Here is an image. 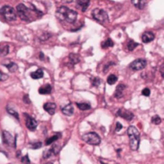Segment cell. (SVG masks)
<instances>
[{
  "label": "cell",
  "mask_w": 164,
  "mask_h": 164,
  "mask_svg": "<svg viewBox=\"0 0 164 164\" xmlns=\"http://www.w3.org/2000/svg\"><path fill=\"white\" fill-rule=\"evenodd\" d=\"M38 13L41 14L36 8L32 7L30 9L26 7L24 4H19L18 5V7H16V15H18L21 20L26 21V22H29L35 19V15H38Z\"/></svg>",
  "instance_id": "1"
},
{
  "label": "cell",
  "mask_w": 164,
  "mask_h": 164,
  "mask_svg": "<svg viewBox=\"0 0 164 164\" xmlns=\"http://www.w3.org/2000/svg\"><path fill=\"white\" fill-rule=\"evenodd\" d=\"M56 15L60 20L65 21L67 23H74L78 18V14L76 11L65 6L59 7L57 12H56Z\"/></svg>",
  "instance_id": "2"
},
{
  "label": "cell",
  "mask_w": 164,
  "mask_h": 164,
  "mask_svg": "<svg viewBox=\"0 0 164 164\" xmlns=\"http://www.w3.org/2000/svg\"><path fill=\"white\" fill-rule=\"evenodd\" d=\"M128 136L130 139V147L133 151H136L139 148L140 144V133L138 130L134 126H130L128 128Z\"/></svg>",
  "instance_id": "3"
},
{
  "label": "cell",
  "mask_w": 164,
  "mask_h": 164,
  "mask_svg": "<svg viewBox=\"0 0 164 164\" xmlns=\"http://www.w3.org/2000/svg\"><path fill=\"white\" fill-rule=\"evenodd\" d=\"M0 15L5 21L13 22L16 19V12L15 10L9 6V5H5L1 9H0Z\"/></svg>",
  "instance_id": "4"
},
{
  "label": "cell",
  "mask_w": 164,
  "mask_h": 164,
  "mask_svg": "<svg viewBox=\"0 0 164 164\" xmlns=\"http://www.w3.org/2000/svg\"><path fill=\"white\" fill-rule=\"evenodd\" d=\"M91 15L93 19L100 22V23H107L109 22V15H107V13L103 9L100 8L94 9L91 12Z\"/></svg>",
  "instance_id": "5"
},
{
  "label": "cell",
  "mask_w": 164,
  "mask_h": 164,
  "mask_svg": "<svg viewBox=\"0 0 164 164\" xmlns=\"http://www.w3.org/2000/svg\"><path fill=\"white\" fill-rule=\"evenodd\" d=\"M82 138H83V140L84 141V142L89 144V145L96 146V145H99L101 143V137L94 132L84 133L82 136Z\"/></svg>",
  "instance_id": "6"
},
{
  "label": "cell",
  "mask_w": 164,
  "mask_h": 164,
  "mask_svg": "<svg viewBox=\"0 0 164 164\" xmlns=\"http://www.w3.org/2000/svg\"><path fill=\"white\" fill-rule=\"evenodd\" d=\"M2 140L5 145L13 147V148H16V136L15 138L9 132L4 131L2 133Z\"/></svg>",
  "instance_id": "7"
},
{
  "label": "cell",
  "mask_w": 164,
  "mask_h": 164,
  "mask_svg": "<svg viewBox=\"0 0 164 164\" xmlns=\"http://www.w3.org/2000/svg\"><path fill=\"white\" fill-rule=\"evenodd\" d=\"M146 65H147V61L145 59H137L130 64L129 67L133 71H139L144 69Z\"/></svg>",
  "instance_id": "8"
},
{
  "label": "cell",
  "mask_w": 164,
  "mask_h": 164,
  "mask_svg": "<svg viewBox=\"0 0 164 164\" xmlns=\"http://www.w3.org/2000/svg\"><path fill=\"white\" fill-rule=\"evenodd\" d=\"M116 114H117V116H119V117L123 118V119H125L127 121H132L133 119V117H134V114L133 113L131 110H124V109L118 110Z\"/></svg>",
  "instance_id": "9"
},
{
  "label": "cell",
  "mask_w": 164,
  "mask_h": 164,
  "mask_svg": "<svg viewBox=\"0 0 164 164\" xmlns=\"http://www.w3.org/2000/svg\"><path fill=\"white\" fill-rule=\"evenodd\" d=\"M24 115L26 116V127H27V129L29 130V131H32V132L36 131V129L38 127L37 120L35 119V118L31 117L30 115H28L27 113H25Z\"/></svg>",
  "instance_id": "10"
},
{
  "label": "cell",
  "mask_w": 164,
  "mask_h": 164,
  "mask_svg": "<svg viewBox=\"0 0 164 164\" xmlns=\"http://www.w3.org/2000/svg\"><path fill=\"white\" fill-rule=\"evenodd\" d=\"M60 152V147L58 145H54L52 148L43 153V158H49L50 156H54L58 155Z\"/></svg>",
  "instance_id": "11"
},
{
  "label": "cell",
  "mask_w": 164,
  "mask_h": 164,
  "mask_svg": "<svg viewBox=\"0 0 164 164\" xmlns=\"http://www.w3.org/2000/svg\"><path fill=\"white\" fill-rule=\"evenodd\" d=\"M126 86L124 84H119L117 86L115 91H114V98L116 99H119V98H122L124 96V93H125V90H126Z\"/></svg>",
  "instance_id": "12"
},
{
  "label": "cell",
  "mask_w": 164,
  "mask_h": 164,
  "mask_svg": "<svg viewBox=\"0 0 164 164\" xmlns=\"http://www.w3.org/2000/svg\"><path fill=\"white\" fill-rule=\"evenodd\" d=\"M155 38H156L155 34L150 31L144 32L142 34V36H141V39H142V42H144V43H149V42L153 41L155 39Z\"/></svg>",
  "instance_id": "13"
},
{
  "label": "cell",
  "mask_w": 164,
  "mask_h": 164,
  "mask_svg": "<svg viewBox=\"0 0 164 164\" xmlns=\"http://www.w3.org/2000/svg\"><path fill=\"white\" fill-rule=\"evenodd\" d=\"M43 109L45 111L48 112L50 115H53L56 110V104L52 103V102H47V103H45L43 105Z\"/></svg>",
  "instance_id": "14"
},
{
  "label": "cell",
  "mask_w": 164,
  "mask_h": 164,
  "mask_svg": "<svg viewBox=\"0 0 164 164\" xmlns=\"http://www.w3.org/2000/svg\"><path fill=\"white\" fill-rule=\"evenodd\" d=\"M90 4V0H77V6L81 9L82 12H86Z\"/></svg>",
  "instance_id": "15"
},
{
  "label": "cell",
  "mask_w": 164,
  "mask_h": 164,
  "mask_svg": "<svg viewBox=\"0 0 164 164\" xmlns=\"http://www.w3.org/2000/svg\"><path fill=\"white\" fill-rule=\"evenodd\" d=\"M131 1H132V4L135 8H137L139 10H142L146 7L148 0H131Z\"/></svg>",
  "instance_id": "16"
},
{
  "label": "cell",
  "mask_w": 164,
  "mask_h": 164,
  "mask_svg": "<svg viewBox=\"0 0 164 164\" xmlns=\"http://www.w3.org/2000/svg\"><path fill=\"white\" fill-rule=\"evenodd\" d=\"M10 52V46L7 43H0V57H5Z\"/></svg>",
  "instance_id": "17"
},
{
  "label": "cell",
  "mask_w": 164,
  "mask_h": 164,
  "mask_svg": "<svg viewBox=\"0 0 164 164\" xmlns=\"http://www.w3.org/2000/svg\"><path fill=\"white\" fill-rule=\"evenodd\" d=\"M61 111H63V113L64 115H67V116H71L73 114V112H74V107L71 104H68L64 107H63V109H61Z\"/></svg>",
  "instance_id": "18"
},
{
  "label": "cell",
  "mask_w": 164,
  "mask_h": 164,
  "mask_svg": "<svg viewBox=\"0 0 164 164\" xmlns=\"http://www.w3.org/2000/svg\"><path fill=\"white\" fill-rule=\"evenodd\" d=\"M38 92L41 94H50L52 92V87L50 84H45V86L41 87V88L38 89Z\"/></svg>",
  "instance_id": "19"
},
{
  "label": "cell",
  "mask_w": 164,
  "mask_h": 164,
  "mask_svg": "<svg viewBox=\"0 0 164 164\" xmlns=\"http://www.w3.org/2000/svg\"><path fill=\"white\" fill-rule=\"evenodd\" d=\"M60 137H61L60 133H57L55 135H53V136H51V137H49V138H47L46 140H45V145L48 146V145L53 144L55 141H57Z\"/></svg>",
  "instance_id": "20"
},
{
  "label": "cell",
  "mask_w": 164,
  "mask_h": 164,
  "mask_svg": "<svg viewBox=\"0 0 164 164\" xmlns=\"http://www.w3.org/2000/svg\"><path fill=\"white\" fill-rule=\"evenodd\" d=\"M43 77V71L42 69H38L35 72L31 73V78H33L34 80H38V79H41Z\"/></svg>",
  "instance_id": "21"
},
{
  "label": "cell",
  "mask_w": 164,
  "mask_h": 164,
  "mask_svg": "<svg viewBox=\"0 0 164 164\" xmlns=\"http://www.w3.org/2000/svg\"><path fill=\"white\" fill-rule=\"evenodd\" d=\"M117 80H118V78H117L116 75L110 74L109 77H107V83L109 84H110V86H112V84H114L117 82Z\"/></svg>",
  "instance_id": "22"
},
{
  "label": "cell",
  "mask_w": 164,
  "mask_h": 164,
  "mask_svg": "<svg viewBox=\"0 0 164 164\" xmlns=\"http://www.w3.org/2000/svg\"><path fill=\"white\" fill-rule=\"evenodd\" d=\"M4 65L7 67L8 70L10 72H15L16 70H18V65H16L15 63H9V64H4Z\"/></svg>",
  "instance_id": "23"
},
{
  "label": "cell",
  "mask_w": 164,
  "mask_h": 164,
  "mask_svg": "<svg viewBox=\"0 0 164 164\" xmlns=\"http://www.w3.org/2000/svg\"><path fill=\"white\" fill-rule=\"evenodd\" d=\"M137 46H138V43H137V42H135V41H132V39H131V41H128L127 48H128L129 51H133Z\"/></svg>",
  "instance_id": "24"
},
{
  "label": "cell",
  "mask_w": 164,
  "mask_h": 164,
  "mask_svg": "<svg viewBox=\"0 0 164 164\" xmlns=\"http://www.w3.org/2000/svg\"><path fill=\"white\" fill-rule=\"evenodd\" d=\"M69 61H70V63H71V64H78L79 61H80V58H79V56H77V55H75V54H70V56H69Z\"/></svg>",
  "instance_id": "25"
},
{
  "label": "cell",
  "mask_w": 164,
  "mask_h": 164,
  "mask_svg": "<svg viewBox=\"0 0 164 164\" xmlns=\"http://www.w3.org/2000/svg\"><path fill=\"white\" fill-rule=\"evenodd\" d=\"M77 107L81 110H88L91 107V106L88 103H77Z\"/></svg>",
  "instance_id": "26"
},
{
  "label": "cell",
  "mask_w": 164,
  "mask_h": 164,
  "mask_svg": "<svg viewBox=\"0 0 164 164\" xmlns=\"http://www.w3.org/2000/svg\"><path fill=\"white\" fill-rule=\"evenodd\" d=\"M113 41H111V38H107V41H105L103 43H102V48H104V49H106V48H109V47H112L113 46Z\"/></svg>",
  "instance_id": "27"
},
{
  "label": "cell",
  "mask_w": 164,
  "mask_h": 164,
  "mask_svg": "<svg viewBox=\"0 0 164 164\" xmlns=\"http://www.w3.org/2000/svg\"><path fill=\"white\" fill-rule=\"evenodd\" d=\"M41 146H42V143L39 142V141H33V142L30 143V147L33 150H37L38 148H41Z\"/></svg>",
  "instance_id": "28"
},
{
  "label": "cell",
  "mask_w": 164,
  "mask_h": 164,
  "mask_svg": "<svg viewBox=\"0 0 164 164\" xmlns=\"http://www.w3.org/2000/svg\"><path fill=\"white\" fill-rule=\"evenodd\" d=\"M7 111L9 112L10 114H12L15 118H16V120L18 121H19V115H18V113L16 112L15 110H13V109H11L10 107H7Z\"/></svg>",
  "instance_id": "29"
},
{
  "label": "cell",
  "mask_w": 164,
  "mask_h": 164,
  "mask_svg": "<svg viewBox=\"0 0 164 164\" xmlns=\"http://www.w3.org/2000/svg\"><path fill=\"white\" fill-rule=\"evenodd\" d=\"M152 123L155 124V125H159V124L161 123V118L158 116V115L153 116V118H152Z\"/></svg>",
  "instance_id": "30"
},
{
  "label": "cell",
  "mask_w": 164,
  "mask_h": 164,
  "mask_svg": "<svg viewBox=\"0 0 164 164\" xmlns=\"http://www.w3.org/2000/svg\"><path fill=\"white\" fill-rule=\"evenodd\" d=\"M91 83H92V86L93 87H99L100 84H101V80L99 78H93V79H91Z\"/></svg>",
  "instance_id": "31"
},
{
  "label": "cell",
  "mask_w": 164,
  "mask_h": 164,
  "mask_svg": "<svg viewBox=\"0 0 164 164\" xmlns=\"http://www.w3.org/2000/svg\"><path fill=\"white\" fill-rule=\"evenodd\" d=\"M21 162L23 163V164H30L31 161H30V159H29V156L26 155V156H22V157H21Z\"/></svg>",
  "instance_id": "32"
},
{
  "label": "cell",
  "mask_w": 164,
  "mask_h": 164,
  "mask_svg": "<svg viewBox=\"0 0 164 164\" xmlns=\"http://www.w3.org/2000/svg\"><path fill=\"white\" fill-rule=\"evenodd\" d=\"M142 95H144V96H146V97H148V96H150V94H151V90H150V88H144L143 90H142Z\"/></svg>",
  "instance_id": "33"
},
{
  "label": "cell",
  "mask_w": 164,
  "mask_h": 164,
  "mask_svg": "<svg viewBox=\"0 0 164 164\" xmlns=\"http://www.w3.org/2000/svg\"><path fill=\"white\" fill-rule=\"evenodd\" d=\"M23 102H24L25 104H27V105L31 104V101H30V99H29V96H28L27 94L23 96Z\"/></svg>",
  "instance_id": "34"
},
{
  "label": "cell",
  "mask_w": 164,
  "mask_h": 164,
  "mask_svg": "<svg viewBox=\"0 0 164 164\" xmlns=\"http://www.w3.org/2000/svg\"><path fill=\"white\" fill-rule=\"evenodd\" d=\"M122 128H123L122 124H121V123H119V122H117V123H116V128H115V132H116V133H118V132H119V131H121V130H122Z\"/></svg>",
  "instance_id": "35"
},
{
  "label": "cell",
  "mask_w": 164,
  "mask_h": 164,
  "mask_svg": "<svg viewBox=\"0 0 164 164\" xmlns=\"http://www.w3.org/2000/svg\"><path fill=\"white\" fill-rule=\"evenodd\" d=\"M7 78H8V76H7V75H5L2 71H0V81H5Z\"/></svg>",
  "instance_id": "36"
},
{
  "label": "cell",
  "mask_w": 164,
  "mask_h": 164,
  "mask_svg": "<svg viewBox=\"0 0 164 164\" xmlns=\"http://www.w3.org/2000/svg\"><path fill=\"white\" fill-rule=\"evenodd\" d=\"M159 72H160V74L161 76L164 78V63L160 65V68H159Z\"/></svg>",
  "instance_id": "37"
},
{
  "label": "cell",
  "mask_w": 164,
  "mask_h": 164,
  "mask_svg": "<svg viewBox=\"0 0 164 164\" xmlns=\"http://www.w3.org/2000/svg\"><path fill=\"white\" fill-rule=\"evenodd\" d=\"M61 1H64L65 3H71V2L74 1V0H61Z\"/></svg>",
  "instance_id": "38"
},
{
  "label": "cell",
  "mask_w": 164,
  "mask_h": 164,
  "mask_svg": "<svg viewBox=\"0 0 164 164\" xmlns=\"http://www.w3.org/2000/svg\"><path fill=\"white\" fill-rule=\"evenodd\" d=\"M39 59H41V60H44V56H43V54H42V53L39 54Z\"/></svg>",
  "instance_id": "39"
},
{
  "label": "cell",
  "mask_w": 164,
  "mask_h": 164,
  "mask_svg": "<svg viewBox=\"0 0 164 164\" xmlns=\"http://www.w3.org/2000/svg\"><path fill=\"white\" fill-rule=\"evenodd\" d=\"M16 156H18V157L20 156V152H18V154H16Z\"/></svg>",
  "instance_id": "40"
},
{
  "label": "cell",
  "mask_w": 164,
  "mask_h": 164,
  "mask_svg": "<svg viewBox=\"0 0 164 164\" xmlns=\"http://www.w3.org/2000/svg\"><path fill=\"white\" fill-rule=\"evenodd\" d=\"M45 164H53V163H51V162H48V163H45Z\"/></svg>",
  "instance_id": "41"
}]
</instances>
